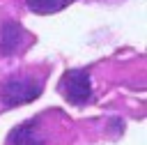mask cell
I'll return each instance as SVG.
<instances>
[{
    "label": "cell",
    "mask_w": 147,
    "mask_h": 145,
    "mask_svg": "<svg viewBox=\"0 0 147 145\" xmlns=\"http://www.w3.org/2000/svg\"><path fill=\"white\" fill-rule=\"evenodd\" d=\"M51 76L48 62H30V64H16L0 78V113L34 101Z\"/></svg>",
    "instance_id": "cell-2"
},
{
    "label": "cell",
    "mask_w": 147,
    "mask_h": 145,
    "mask_svg": "<svg viewBox=\"0 0 147 145\" xmlns=\"http://www.w3.org/2000/svg\"><path fill=\"white\" fill-rule=\"evenodd\" d=\"M37 41L32 32H28L18 21L2 18L0 21V58H21Z\"/></svg>",
    "instance_id": "cell-4"
},
{
    "label": "cell",
    "mask_w": 147,
    "mask_h": 145,
    "mask_svg": "<svg viewBox=\"0 0 147 145\" xmlns=\"http://www.w3.org/2000/svg\"><path fill=\"white\" fill-rule=\"evenodd\" d=\"M57 92L74 106H87L94 101L92 69H69L57 83Z\"/></svg>",
    "instance_id": "cell-3"
},
{
    "label": "cell",
    "mask_w": 147,
    "mask_h": 145,
    "mask_svg": "<svg viewBox=\"0 0 147 145\" xmlns=\"http://www.w3.org/2000/svg\"><path fill=\"white\" fill-rule=\"evenodd\" d=\"M25 12H32V14H55V12H62L67 9L69 5H74L76 0H16Z\"/></svg>",
    "instance_id": "cell-5"
},
{
    "label": "cell",
    "mask_w": 147,
    "mask_h": 145,
    "mask_svg": "<svg viewBox=\"0 0 147 145\" xmlns=\"http://www.w3.org/2000/svg\"><path fill=\"white\" fill-rule=\"evenodd\" d=\"M74 120L60 108H44L25 122L16 124L5 145H71L74 140Z\"/></svg>",
    "instance_id": "cell-1"
}]
</instances>
